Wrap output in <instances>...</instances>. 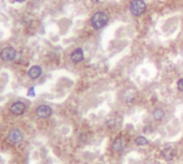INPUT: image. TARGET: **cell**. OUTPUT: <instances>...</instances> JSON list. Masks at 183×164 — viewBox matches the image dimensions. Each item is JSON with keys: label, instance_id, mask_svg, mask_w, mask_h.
<instances>
[{"label": "cell", "instance_id": "277c9868", "mask_svg": "<svg viewBox=\"0 0 183 164\" xmlns=\"http://www.w3.org/2000/svg\"><path fill=\"white\" fill-rule=\"evenodd\" d=\"M16 50L13 47H6L1 50L0 57L3 61H13L16 58Z\"/></svg>", "mask_w": 183, "mask_h": 164}, {"label": "cell", "instance_id": "2e32d148", "mask_svg": "<svg viewBox=\"0 0 183 164\" xmlns=\"http://www.w3.org/2000/svg\"><path fill=\"white\" fill-rule=\"evenodd\" d=\"M152 131H153V128L151 127V126H146L145 129H143V132H145V133H151Z\"/></svg>", "mask_w": 183, "mask_h": 164}, {"label": "cell", "instance_id": "e0dca14e", "mask_svg": "<svg viewBox=\"0 0 183 164\" xmlns=\"http://www.w3.org/2000/svg\"><path fill=\"white\" fill-rule=\"evenodd\" d=\"M16 2H24V1H25V0H15Z\"/></svg>", "mask_w": 183, "mask_h": 164}, {"label": "cell", "instance_id": "5b68a950", "mask_svg": "<svg viewBox=\"0 0 183 164\" xmlns=\"http://www.w3.org/2000/svg\"><path fill=\"white\" fill-rule=\"evenodd\" d=\"M37 116L40 118H49L53 114V109H50L48 105H40L37 106L35 109Z\"/></svg>", "mask_w": 183, "mask_h": 164}, {"label": "cell", "instance_id": "5bb4252c", "mask_svg": "<svg viewBox=\"0 0 183 164\" xmlns=\"http://www.w3.org/2000/svg\"><path fill=\"white\" fill-rule=\"evenodd\" d=\"M177 87L179 91H182L183 92V78H180V80L177 82Z\"/></svg>", "mask_w": 183, "mask_h": 164}, {"label": "cell", "instance_id": "ac0fdd59", "mask_svg": "<svg viewBox=\"0 0 183 164\" xmlns=\"http://www.w3.org/2000/svg\"><path fill=\"white\" fill-rule=\"evenodd\" d=\"M91 1H92L93 3H95V2H98V0H91Z\"/></svg>", "mask_w": 183, "mask_h": 164}, {"label": "cell", "instance_id": "8fae6325", "mask_svg": "<svg viewBox=\"0 0 183 164\" xmlns=\"http://www.w3.org/2000/svg\"><path fill=\"white\" fill-rule=\"evenodd\" d=\"M152 117L154 120L156 121H161L163 118L165 117V111L162 109H155L152 111Z\"/></svg>", "mask_w": 183, "mask_h": 164}, {"label": "cell", "instance_id": "ba28073f", "mask_svg": "<svg viewBox=\"0 0 183 164\" xmlns=\"http://www.w3.org/2000/svg\"><path fill=\"white\" fill-rule=\"evenodd\" d=\"M162 155L165 160L167 161H171L172 159L176 157V149L172 146H167L166 148H164L162 150Z\"/></svg>", "mask_w": 183, "mask_h": 164}, {"label": "cell", "instance_id": "30bf717a", "mask_svg": "<svg viewBox=\"0 0 183 164\" xmlns=\"http://www.w3.org/2000/svg\"><path fill=\"white\" fill-rule=\"evenodd\" d=\"M124 141L121 138V137H118L116 138L112 143V150L115 152H121L124 149Z\"/></svg>", "mask_w": 183, "mask_h": 164}, {"label": "cell", "instance_id": "9c48e42d", "mask_svg": "<svg viewBox=\"0 0 183 164\" xmlns=\"http://www.w3.org/2000/svg\"><path fill=\"white\" fill-rule=\"evenodd\" d=\"M43 73V70L41 68L40 65H32L30 69L28 70V76L31 80H37L42 75Z\"/></svg>", "mask_w": 183, "mask_h": 164}, {"label": "cell", "instance_id": "7a4b0ae2", "mask_svg": "<svg viewBox=\"0 0 183 164\" xmlns=\"http://www.w3.org/2000/svg\"><path fill=\"white\" fill-rule=\"evenodd\" d=\"M147 4L145 0H132L130 4V11L134 16H141L146 12Z\"/></svg>", "mask_w": 183, "mask_h": 164}, {"label": "cell", "instance_id": "8992f818", "mask_svg": "<svg viewBox=\"0 0 183 164\" xmlns=\"http://www.w3.org/2000/svg\"><path fill=\"white\" fill-rule=\"evenodd\" d=\"M10 111H11L12 114L19 116V115H23L26 111V105L23 102H15L11 105Z\"/></svg>", "mask_w": 183, "mask_h": 164}, {"label": "cell", "instance_id": "9a60e30c", "mask_svg": "<svg viewBox=\"0 0 183 164\" xmlns=\"http://www.w3.org/2000/svg\"><path fill=\"white\" fill-rule=\"evenodd\" d=\"M28 97H34L35 96V91H34V87H30L28 89V92H27Z\"/></svg>", "mask_w": 183, "mask_h": 164}, {"label": "cell", "instance_id": "4fadbf2b", "mask_svg": "<svg viewBox=\"0 0 183 164\" xmlns=\"http://www.w3.org/2000/svg\"><path fill=\"white\" fill-rule=\"evenodd\" d=\"M134 99H135V93H134V91L129 90V91L125 92V94H124V101H125V102L132 103L134 101Z\"/></svg>", "mask_w": 183, "mask_h": 164}, {"label": "cell", "instance_id": "52a82bcc", "mask_svg": "<svg viewBox=\"0 0 183 164\" xmlns=\"http://www.w3.org/2000/svg\"><path fill=\"white\" fill-rule=\"evenodd\" d=\"M85 59V55H84V50L83 48L78 47V48H75L71 54V60L74 63H79Z\"/></svg>", "mask_w": 183, "mask_h": 164}, {"label": "cell", "instance_id": "3957f363", "mask_svg": "<svg viewBox=\"0 0 183 164\" xmlns=\"http://www.w3.org/2000/svg\"><path fill=\"white\" fill-rule=\"evenodd\" d=\"M24 139V133L19 129H13L8 134V141L12 144H18Z\"/></svg>", "mask_w": 183, "mask_h": 164}, {"label": "cell", "instance_id": "7c38bea8", "mask_svg": "<svg viewBox=\"0 0 183 164\" xmlns=\"http://www.w3.org/2000/svg\"><path fill=\"white\" fill-rule=\"evenodd\" d=\"M134 143H135L136 146H146V145H148L149 141L145 136H137L136 138H135V141H134Z\"/></svg>", "mask_w": 183, "mask_h": 164}, {"label": "cell", "instance_id": "6da1fadb", "mask_svg": "<svg viewBox=\"0 0 183 164\" xmlns=\"http://www.w3.org/2000/svg\"><path fill=\"white\" fill-rule=\"evenodd\" d=\"M107 23H108V15H107V13H105L104 11L95 12L90 18L91 26H92V28L95 29V30L102 29L104 26L107 25Z\"/></svg>", "mask_w": 183, "mask_h": 164}]
</instances>
